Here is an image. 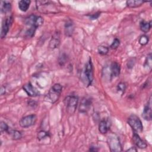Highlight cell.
<instances>
[{"label":"cell","mask_w":152,"mask_h":152,"mask_svg":"<svg viewBox=\"0 0 152 152\" xmlns=\"http://www.w3.org/2000/svg\"><path fill=\"white\" fill-rule=\"evenodd\" d=\"M62 91V87L60 84H55L50 89L47 95V99L52 104L56 102L59 98L61 92Z\"/></svg>","instance_id":"1"},{"label":"cell","mask_w":152,"mask_h":152,"mask_svg":"<svg viewBox=\"0 0 152 152\" xmlns=\"http://www.w3.org/2000/svg\"><path fill=\"white\" fill-rule=\"evenodd\" d=\"M127 122L134 132H141L143 130V126L140 119L135 115L132 114L128 118Z\"/></svg>","instance_id":"2"},{"label":"cell","mask_w":152,"mask_h":152,"mask_svg":"<svg viewBox=\"0 0 152 152\" xmlns=\"http://www.w3.org/2000/svg\"><path fill=\"white\" fill-rule=\"evenodd\" d=\"M67 112L69 114H73L77 107L79 99L75 96H68L65 99Z\"/></svg>","instance_id":"3"},{"label":"cell","mask_w":152,"mask_h":152,"mask_svg":"<svg viewBox=\"0 0 152 152\" xmlns=\"http://www.w3.org/2000/svg\"><path fill=\"white\" fill-rule=\"evenodd\" d=\"M25 23L26 25L30 26V27H34L37 29L43 25V19L41 16L32 14L25 19Z\"/></svg>","instance_id":"4"},{"label":"cell","mask_w":152,"mask_h":152,"mask_svg":"<svg viewBox=\"0 0 152 152\" xmlns=\"http://www.w3.org/2000/svg\"><path fill=\"white\" fill-rule=\"evenodd\" d=\"M108 142L111 151L119 152L122 151V147L119 140L116 135H111L109 136Z\"/></svg>","instance_id":"5"},{"label":"cell","mask_w":152,"mask_h":152,"mask_svg":"<svg viewBox=\"0 0 152 152\" xmlns=\"http://www.w3.org/2000/svg\"><path fill=\"white\" fill-rule=\"evenodd\" d=\"M37 117L35 114L29 115L23 117L19 121V124L22 128H28L35 124Z\"/></svg>","instance_id":"6"},{"label":"cell","mask_w":152,"mask_h":152,"mask_svg":"<svg viewBox=\"0 0 152 152\" xmlns=\"http://www.w3.org/2000/svg\"><path fill=\"white\" fill-rule=\"evenodd\" d=\"M13 18L12 16H9L3 20L1 32V37L2 39L5 38L8 33L10 28L13 23Z\"/></svg>","instance_id":"7"},{"label":"cell","mask_w":152,"mask_h":152,"mask_svg":"<svg viewBox=\"0 0 152 152\" xmlns=\"http://www.w3.org/2000/svg\"><path fill=\"white\" fill-rule=\"evenodd\" d=\"M85 74L88 81V85L89 86L93 80V66L91 59H89L85 66Z\"/></svg>","instance_id":"8"},{"label":"cell","mask_w":152,"mask_h":152,"mask_svg":"<svg viewBox=\"0 0 152 152\" xmlns=\"http://www.w3.org/2000/svg\"><path fill=\"white\" fill-rule=\"evenodd\" d=\"M23 89L25 92L27 93V95L31 97H36L39 95V92L38 90L33 86V85L30 83H27L23 86Z\"/></svg>","instance_id":"9"},{"label":"cell","mask_w":152,"mask_h":152,"mask_svg":"<svg viewBox=\"0 0 152 152\" xmlns=\"http://www.w3.org/2000/svg\"><path fill=\"white\" fill-rule=\"evenodd\" d=\"M92 101L90 99L87 98H83L80 104L79 111L82 113H86L89 110Z\"/></svg>","instance_id":"10"},{"label":"cell","mask_w":152,"mask_h":152,"mask_svg":"<svg viewBox=\"0 0 152 152\" xmlns=\"http://www.w3.org/2000/svg\"><path fill=\"white\" fill-rule=\"evenodd\" d=\"M143 117L145 120L150 121L151 119V97L150 98L147 104L145 106L143 115Z\"/></svg>","instance_id":"11"},{"label":"cell","mask_w":152,"mask_h":152,"mask_svg":"<svg viewBox=\"0 0 152 152\" xmlns=\"http://www.w3.org/2000/svg\"><path fill=\"white\" fill-rule=\"evenodd\" d=\"M60 44V35L58 32H55L49 42V47L52 49H55L58 48Z\"/></svg>","instance_id":"12"},{"label":"cell","mask_w":152,"mask_h":152,"mask_svg":"<svg viewBox=\"0 0 152 152\" xmlns=\"http://www.w3.org/2000/svg\"><path fill=\"white\" fill-rule=\"evenodd\" d=\"M132 140L134 144L140 148H145L147 147V144L140 137L138 134L134 132L132 136Z\"/></svg>","instance_id":"13"},{"label":"cell","mask_w":152,"mask_h":152,"mask_svg":"<svg viewBox=\"0 0 152 152\" xmlns=\"http://www.w3.org/2000/svg\"><path fill=\"white\" fill-rule=\"evenodd\" d=\"M111 72H112V75L114 77H118L119 76L120 74V71H121V68L119 64L117 62H114L111 64Z\"/></svg>","instance_id":"14"},{"label":"cell","mask_w":152,"mask_h":152,"mask_svg":"<svg viewBox=\"0 0 152 152\" xmlns=\"http://www.w3.org/2000/svg\"><path fill=\"white\" fill-rule=\"evenodd\" d=\"M31 1L29 0H22L19 2V7L20 10L23 12H26L28 11L30 7Z\"/></svg>","instance_id":"15"},{"label":"cell","mask_w":152,"mask_h":152,"mask_svg":"<svg viewBox=\"0 0 152 152\" xmlns=\"http://www.w3.org/2000/svg\"><path fill=\"white\" fill-rule=\"evenodd\" d=\"M108 130H109V127H108L107 122L105 120L101 121L99 125V132L102 134H105L107 133V132L108 131Z\"/></svg>","instance_id":"16"},{"label":"cell","mask_w":152,"mask_h":152,"mask_svg":"<svg viewBox=\"0 0 152 152\" xmlns=\"http://www.w3.org/2000/svg\"><path fill=\"white\" fill-rule=\"evenodd\" d=\"M12 4L9 1H2L1 2V12L3 13H7L11 11Z\"/></svg>","instance_id":"17"},{"label":"cell","mask_w":152,"mask_h":152,"mask_svg":"<svg viewBox=\"0 0 152 152\" xmlns=\"http://www.w3.org/2000/svg\"><path fill=\"white\" fill-rule=\"evenodd\" d=\"M144 2L140 0H132V1H127L126 2L127 6L130 8H135L141 6Z\"/></svg>","instance_id":"18"},{"label":"cell","mask_w":152,"mask_h":152,"mask_svg":"<svg viewBox=\"0 0 152 152\" xmlns=\"http://www.w3.org/2000/svg\"><path fill=\"white\" fill-rule=\"evenodd\" d=\"M151 28V22H146L144 21H142L140 23V29L141 31L144 33L148 32Z\"/></svg>","instance_id":"19"},{"label":"cell","mask_w":152,"mask_h":152,"mask_svg":"<svg viewBox=\"0 0 152 152\" xmlns=\"http://www.w3.org/2000/svg\"><path fill=\"white\" fill-rule=\"evenodd\" d=\"M73 24L71 21L68 20L65 25V30L66 35L68 36H71L73 32Z\"/></svg>","instance_id":"20"},{"label":"cell","mask_w":152,"mask_h":152,"mask_svg":"<svg viewBox=\"0 0 152 152\" xmlns=\"http://www.w3.org/2000/svg\"><path fill=\"white\" fill-rule=\"evenodd\" d=\"M14 140H19L22 137V134L21 132L17 130H9L7 132Z\"/></svg>","instance_id":"21"},{"label":"cell","mask_w":152,"mask_h":152,"mask_svg":"<svg viewBox=\"0 0 152 152\" xmlns=\"http://www.w3.org/2000/svg\"><path fill=\"white\" fill-rule=\"evenodd\" d=\"M36 28L34 27H30L26 32V36L28 38H32L35 33Z\"/></svg>","instance_id":"22"},{"label":"cell","mask_w":152,"mask_h":152,"mask_svg":"<svg viewBox=\"0 0 152 152\" xmlns=\"http://www.w3.org/2000/svg\"><path fill=\"white\" fill-rule=\"evenodd\" d=\"M109 52V48L106 46H100L98 48V52L99 54L104 55L108 54V52Z\"/></svg>","instance_id":"23"},{"label":"cell","mask_w":152,"mask_h":152,"mask_svg":"<svg viewBox=\"0 0 152 152\" xmlns=\"http://www.w3.org/2000/svg\"><path fill=\"white\" fill-rule=\"evenodd\" d=\"M138 42L140 45H145L148 42V37L146 35H143L140 38Z\"/></svg>","instance_id":"24"},{"label":"cell","mask_w":152,"mask_h":152,"mask_svg":"<svg viewBox=\"0 0 152 152\" xmlns=\"http://www.w3.org/2000/svg\"><path fill=\"white\" fill-rule=\"evenodd\" d=\"M144 67H147V69L149 68V69H151V55L150 54L148 55H147L146 58V60L145 61Z\"/></svg>","instance_id":"25"},{"label":"cell","mask_w":152,"mask_h":152,"mask_svg":"<svg viewBox=\"0 0 152 152\" xmlns=\"http://www.w3.org/2000/svg\"><path fill=\"white\" fill-rule=\"evenodd\" d=\"M10 128L6 122L1 121V133L3 134L4 132H8Z\"/></svg>","instance_id":"26"},{"label":"cell","mask_w":152,"mask_h":152,"mask_svg":"<svg viewBox=\"0 0 152 152\" xmlns=\"http://www.w3.org/2000/svg\"><path fill=\"white\" fill-rule=\"evenodd\" d=\"M48 136H49V133L45 131H41L38 132V138L40 140L45 138V137H47Z\"/></svg>","instance_id":"27"},{"label":"cell","mask_w":152,"mask_h":152,"mask_svg":"<svg viewBox=\"0 0 152 152\" xmlns=\"http://www.w3.org/2000/svg\"><path fill=\"white\" fill-rule=\"evenodd\" d=\"M119 45H120V41H119V40L118 39L116 38V39H114V41H113L112 43L111 44V49H117V48L119 46Z\"/></svg>","instance_id":"28"},{"label":"cell","mask_w":152,"mask_h":152,"mask_svg":"<svg viewBox=\"0 0 152 152\" xmlns=\"http://www.w3.org/2000/svg\"><path fill=\"white\" fill-rule=\"evenodd\" d=\"M117 88H118V90L124 93L126 89V85L124 83H120L119 84H118Z\"/></svg>","instance_id":"29"},{"label":"cell","mask_w":152,"mask_h":152,"mask_svg":"<svg viewBox=\"0 0 152 152\" xmlns=\"http://www.w3.org/2000/svg\"><path fill=\"white\" fill-rule=\"evenodd\" d=\"M99 16H100V13H98L92 15L91 16H90V18H91L92 20H95V19H97Z\"/></svg>","instance_id":"30"},{"label":"cell","mask_w":152,"mask_h":152,"mask_svg":"<svg viewBox=\"0 0 152 152\" xmlns=\"http://www.w3.org/2000/svg\"><path fill=\"white\" fill-rule=\"evenodd\" d=\"M127 151H132V152L135 151V152H136L137 150V149L135 148V147H132L130 148L129 149H128Z\"/></svg>","instance_id":"31"},{"label":"cell","mask_w":152,"mask_h":152,"mask_svg":"<svg viewBox=\"0 0 152 152\" xmlns=\"http://www.w3.org/2000/svg\"><path fill=\"white\" fill-rule=\"evenodd\" d=\"M5 93H6L5 88H4L3 86H2L1 88V95H3L4 94H5Z\"/></svg>","instance_id":"32"}]
</instances>
